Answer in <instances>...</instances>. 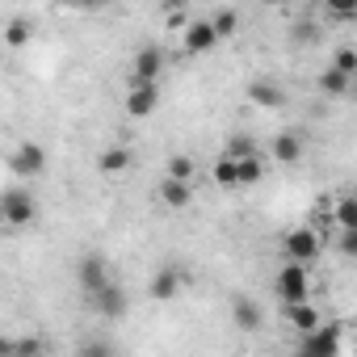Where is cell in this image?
<instances>
[{"label": "cell", "instance_id": "6da1fadb", "mask_svg": "<svg viewBox=\"0 0 357 357\" xmlns=\"http://www.w3.org/2000/svg\"><path fill=\"white\" fill-rule=\"evenodd\" d=\"M278 294H282L286 307H290V303H307L311 278H307V265H303V261H286V265H282V273H278Z\"/></svg>", "mask_w": 357, "mask_h": 357}, {"label": "cell", "instance_id": "7a4b0ae2", "mask_svg": "<svg viewBox=\"0 0 357 357\" xmlns=\"http://www.w3.org/2000/svg\"><path fill=\"white\" fill-rule=\"evenodd\" d=\"M0 211H5V223L9 227H30L38 223V202L30 190H9L5 198H0Z\"/></svg>", "mask_w": 357, "mask_h": 357}, {"label": "cell", "instance_id": "3957f363", "mask_svg": "<svg viewBox=\"0 0 357 357\" xmlns=\"http://www.w3.org/2000/svg\"><path fill=\"white\" fill-rule=\"evenodd\" d=\"M155 105H160V89H155V80H130L126 114H130V118H147V114H155Z\"/></svg>", "mask_w": 357, "mask_h": 357}, {"label": "cell", "instance_id": "277c9868", "mask_svg": "<svg viewBox=\"0 0 357 357\" xmlns=\"http://www.w3.org/2000/svg\"><path fill=\"white\" fill-rule=\"evenodd\" d=\"M286 261H303V265H311L315 257H319V236L311 231V227H294L290 236H286Z\"/></svg>", "mask_w": 357, "mask_h": 357}, {"label": "cell", "instance_id": "5b68a950", "mask_svg": "<svg viewBox=\"0 0 357 357\" xmlns=\"http://www.w3.org/2000/svg\"><path fill=\"white\" fill-rule=\"evenodd\" d=\"M336 349H340V328H336V324H319V328L303 332V353L328 357V353H336Z\"/></svg>", "mask_w": 357, "mask_h": 357}, {"label": "cell", "instance_id": "8992f818", "mask_svg": "<svg viewBox=\"0 0 357 357\" xmlns=\"http://www.w3.org/2000/svg\"><path fill=\"white\" fill-rule=\"evenodd\" d=\"M76 273H80V286H84V294H89V298H93L101 286H109V282H114V278H109L105 257H97V252H89V257L80 261V269H76Z\"/></svg>", "mask_w": 357, "mask_h": 357}, {"label": "cell", "instance_id": "52a82bcc", "mask_svg": "<svg viewBox=\"0 0 357 357\" xmlns=\"http://www.w3.org/2000/svg\"><path fill=\"white\" fill-rule=\"evenodd\" d=\"M215 43H219L215 22H190L185 26V55H206Z\"/></svg>", "mask_w": 357, "mask_h": 357}, {"label": "cell", "instance_id": "ba28073f", "mask_svg": "<svg viewBox=\"0 0 357 357\" xmlns=\"http://www.w3.org/2000/svg\"><path fill=\"white\" fill-rule=\"evenodd\" d=\"M9 164H13V172H17V176H38V172L47 168V151H43L38 143H22V147L13 151V160H9Z\"/></svg>", "mask_w": 357, "mask_h": 357}, {"label": "cell", "instance_id": "9c48e42d", "mask_svg": "<svg viewBox=\"0 0 357 357\" xmlns=\"http://www.w3.org/2000/svg\"><path fill=\"white\" fill-rule=\"evenodd\" d=\"M93 307H97V311H101L105 319H118V315L126 311V290L109 282V286H101V290L93 294Z\"/></svg>", "mask_w": 357, "mask_h": 357}, {"label": "cell", "instance_id": "30bf717a", "mask_svg": "<svg viewBox=\"0 0 357 357\" xmlns=\"http://www.w3.org/2000/svg\"><path fill=\"white\" fill-rule=\"evenodd\" d=\"M190 198H194V190H190L185 176H164V185H160V202L164 206L181 211V206H190Z\"/></svg>", "mask_w": 357, "mask_h": 357}, {"label": "cell", "instance_id": "8fae6325", "mask_svg": "<svg viewBox=\"0 0 357 357\" xmlns=\"http://www.w3.org/2000/svg\"><path fill=\"white\" fill-rule=\"evenodd\" d=\"M160 68H164V51H160V47H143V51L135 55L130 80H155V76H160Z\"/></svg>", "mask_w": 357, "mask_h": 357}, {"label": "cell", "instance_id": "7c38bea8", "mask_svg": "<svg viewBox=\"0 0 357 357\" xmlns=\"http://www.w3.org/2000/svg\"><path fill=\"white\" fill-rule=\"evenodd\" d=\"M248 97H252V105H261V109H282V105H286V93H282L273 80H252V84H248Z\"/></svg>", "mask_w": 357, "mask_h": 357}, {"label": "cell", "instance_id": "4fadbf2b", "mask_svg": "<svg viewBox=\"0 0 357 357\" xmlns=\"http://www.w3.org/2000/svg\"><path fill=\"white\" fill-rule=\"evenodd\" d=\"M176 290H181V273H176V269H168V265H164V269H160V273L147 282V294H151L155 303H168Z\"/></svg>", "mask_w": 357, "mask_h": 357}, {"label": "cell", "instance_id": "5bb4252c", "mask_svg": "<svg viewBox=\"0 0 357 357\" xmlns=\"http://www.w3.org/2000/svg\"><path fill=\"white\" fill-rule=\"evenodd\" d=\"M319 93H324V97H349V93H353V76L332 63V68L319 76Z\"/></svg>", "mask_w": 357, "mask_h": 357}, {"label": "cell", "instance_id": "9a60e30c", "mask_svg": "<svg viewBox=\"0 0 357 357\" xmlns=\"http://www.w3.org/2000/svg\"><path fill=\"white\" fill-rule=\"evenodd\" d=\"M286 319H290L294 332H311V328H319V311H315L311 303H290V307H286Z\"/></svg>", "mask_w": 357, "mask_h": 357}, {"label": "cell", "instance_id": "2e32d148", "mask_svg": "<svg viewBox=\"0 0 357 357\" xmlns=\"http://www.w3.org/2000/svg\"><path fill=\"white\" fill-rule=\"evenodd\" d=\"M269 155H273L278 164H294V160L303 155V139H298V135H278L273 147H269Z\"/></svg>", "mask_w": 357, "mask_h": 357}, {"label": "cell", "instance_id": "e0dca14e", "mask_svg": "<svg viewBox=\"0 0 357 357\" xmlns=\"http://www.w3.org/2000/svg\"><path fill=\"white\" fill-rule=\"evenodd\" d=\"M231 315H236V324H240L244 332H257V328H261V307H257L252 298H231Z\"/></svg>", "mask_w": 357, "mask_h": 357}, {"label": "cell", "instance_id": "ac0fdd59", "mask_svg": "<svg viewBox=\"0 0 357 357\" xmlns=\"http://www.w3.org/2000/svg\"><path fill=\"white\" fill-rule=\"evenodd\" d=\"M211 176H215V185H223V190H240V176H236V160L231 155H219Z\"/></svg>", "mask_w": 357, "mask_h": 357}, {"label": "cell", "instance_id": "d6986e66", "mask_svg": "<svg viewBox=\"0 0 357 357\" xmlns=\"http://www.w3.org/2000/svg\"><path fill=\"white\" fill-rule=\"evenodd\" d=\"M126 164H130V151H126V147H109V151L97 155V168H101V172H122Z\"/></svg>", "mask_w": 357, "mask_h": 357}, {"label": "cell", "instance_id": "ffe728a7", "mask_svg": "<svg viewBox=\"0 0 357 357\" xmlns=\"http://www.w3.org/2000/svg\"><path fill=\"white\" fill-rule=\"evenodd\" d=\"M223 155H231V160H248V155H261V151H257V143H252L248 135H231L227 147H223Z\"/></svg>", "mask_w": 357, "mask_h": 357}, {"label": "cell", "instance_id": "44dd1931", "mask_svg": "<svg viewBox=\"0 0 357 357\" xmlns=\"http://www.w3.org/2000/svg\"><path fill=\"white\" fill-rule=\"evenodd\" d=\"M332 219H336V227H357V194L340 198L336 211H332Z\"/></svg>", "mask_w": 357, "mask_h": 357}, {"label": "cell", "instance_id": "7402d4cb", "mask_svg": "<svg viewBox=\"0 0 357 357\" xmlns=\"http://www.w3.org/2000/svg\"><path fill=\"white\" fill-rule=\"evenodd\" d=\"M261 155H248V160H236V176H240V185H257L261 181Z\"/></svg>", "mask_w": 357, "mask_h": 357}, {"label": "cell", "instance_id": "603a6c76", "mask_svg": "<svg viewBox=\"0 0 357 357\" xmlns=\"http://www.w3.org/2000/svg\"><path fill=\"white\" fill-rule=\"evenodd\" d=\"M5 43H9V47H26V43H30V22H26V17L9 22V30H5Z\"/></svg>", "mask_w": 357, "mask_h": 357}, {"label": "cell", "instance_id": "cb8c5ba5", "mask_svg": "<svg viewBox=\"0 0 357 357\" xmlns=\"http://www.w3.org/2000/svg\"><path fill=\"white\" fill-rule=\"evenodd\" d=\"M324 9L336 22H349V17H357V0H324Z\"/></svg>", "mask_w": 357, "mask_h": 357}, {"label": "cell", "instance_id": "d4e9b609", "mask_svg": "<svg viewBox=\"0 0 357 357\" xmlns=\"http://www.w3.org/2000/svg\"><path fill=\"white\" fill-rule=\"evenodd\" d=\"M211 22H215V30H219V38H231V34H236V26H240V17H236L231 9H219V13H215Z\"/></svg>", "mask_w": 357, "mask_h": 357}, {"label": "cell", "instance_id": "484cf974", "mask_svg": "<svg viewBox=\"0 0 357 357\" xmlns=\"http://www.w3.org/2000/svg\"><path fill=\"white\" fill-rule=\"evenodd\" d=\"M332 63H336L340 72H349V76H357V51H353V47H340V51L332 55Z\"/></svg>", "mask_w": 357, "mask_h": 357}, {"label": "cell", "instance_id": "4316f807", "mask_svg": "<svg viewBox=\"0 0 357 357\" xmlns=\"http://www.w3.org/2000/svg\"><path fill=\"white\" fill-rule=\"evenodd\" d=\"M190 172H194V160L190 155H172L168 160V176H185V181H190Z\"/></svg>", "mask_w": 357, "mask_h": 357}, {"label": "cell", "instance_id": "83f0119b", "mask_svg": "<svg viewBox=\"0 0 357 357\" xmlns=\"http://www.w3.org/2000/svg\"><path fill=\"white\" fill-rule=\"evenodd\" d=\"M340 257H357V227H340Z\"/></svg>", "mask_w": 357, "mask_h": 357}, {"label": "cell", "instance_id": "f1b7e54d", "mask_svg": "<svg viewBox=\"0 0 357 357\" xmlns=\"http://www.w3.org/2000/svg\"><path fill=\"white\" fill-rule=\"evenodd\" d=\"M72 5H80V9H105L109 0H72Z\"/></svg>", "mask_w": 357, "mask_h": 357}, {"label": "cell", "instance_id": "f546056e", "mask_svg": "<svg viewBox=\"0 0 357 357\" xmlns=\"http://www.w3.org/2000/svg\"><path fill=\"white\" fill-rule=\"evenodd\" d=\"M168 26H172V30H185L190 22H185V13H172V17H168Z\"/></svg>", "mask_w": 357, "mask_h": 357}, {"label": "cell", "instance_id": "4dcf8cb0", "mask_svg": "<svg viewBox=\"0 0 357 357\" xmlns=\"http://www.w3.org/2000/svg\"><path fill=\"white\" fill-rule=\"evenodd\" d=\"M261 5H282V0H261Z\"/></svg>", "mask_w": 357, "mask_h": 357}, {"label": "cell", "instance_id": "1f68e13d", "mask_svg": "<svg viewBox=\"0 0 357 357\" xmlns=\"http://www.w3.org/2000/svg\"><path fill=\"white\" fill-rule=\"evenodd\" d=\"M353 97H357V84H353Z\"/></svg>", "mask_w": 357, "mask_h": 357}, {"label": "cell", "instance_id": "d6a6232c", "mask_svg": "<svg viewBox=\"0 0 357 357\" xmlns=\"http://www.w3.org/2000/svg\"><path fill=\"white\" fill-rule=\"evenodd\" d=\"M68 5H72V0H68Z\"/></svg>", "mask_w": 357, "mask_h": 357}]
</instances>
